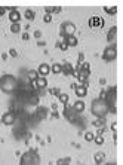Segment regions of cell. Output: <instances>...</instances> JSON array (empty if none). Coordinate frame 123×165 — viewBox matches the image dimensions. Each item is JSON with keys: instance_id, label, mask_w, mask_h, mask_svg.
I'll return each instance as SVG.
<instances>
[{"instance_id": "32", "label": "cell", "mask_w": 123, "mask_h": 165, "mask_svg": "<svg viewBox=\"0 0 123 165\" xmlns=\"http://www.w3.org/2000/svg\"><path fill=\"white\" fill-rule=\"evenodd\" d=\"M34 37H36V39H40V37H42V31H40V30H36V31H34Z\"/></svg>"}, {"instance_id": "8", "label": "cell", "mask_w": 123, "mask_h": 165, "mask_svg": "<svg viewBox=\"0 0 123 165\" xmlns=\"http://www.w3.org/2000/svg\"><path fill=\"white\" fill-rule=\"evenodd\" d=\"M64 116H65L70 122H77V121H79L77 113L73 110V107H65V110H64Z\"/></svg>"}, {"instance_id": "10", "label": "cell", "mask_w": 123, "mask_h": 165, "mask_svg": "<svg viewBox=\"0 0 123 165\" xmlns=\"http://www.w3.org/2000/svg\"><path fill=\"white\" fill-rule=\"evenodd\" d=\"M104 25V19L101 18V17H92V18L89 19V27H102Z\"/></svg>"}, {"instance_id": "29", "label": "cell", "mask_w": 123, "mask_h": 165, "mask_svg": "<svg viewBox=\"0 0 123 165\" xmlns=\"http://www.w3.org/2000/svg\"><path fill=\"white\" fill-rule=\"evenodd\" d=\"M43 21H45V22H48V24H49V22H51V21H52V15H48V14H46V15H45V17H43Z\"/></svg>"}, {"instance_id": "6", "label": "cell", "mask_w": 123, "mask_h": 165, "mask_svg": "<svg viewBox=\"0 0 123 165\" xmlns=\"http://www.w3.org/2000/svg\"><path fill=\"white\" fill-rule=\"evenodd\" d=\"M15 121H17V115H15L14 112H6V113L2 116V122H3L5 125H14Z\"/></svg>"}, {"instance_id": "15", "label": "cell", "mask_w": 123, "mask_h": 165, "mask_svg": "<svg viewBox=\"0 0 123 165\" xmlns=\"http://www.w3.org/2000/svg\"><path fill=\"white\" fill-rule=\"evenodd\" d=\"M73 110H74L76 113H82V112H85V103H83L82 100L76 101V103L73 104Z\"/></svg>"}, {"instance_id": "11", "label": "cell", "mask_w": 123, "mask_h": 165, "mask_svg": "<svg viewBox=\"0 0 123 165\" xmlns=\"http://www.w3.org/2000/svg\"><path fill=\"white\" fill-rule=\"evenodd\" d=\"M74 91H76V95H77L79 98H83V97L88 95V88L83 86V85H76V86H74Z\"/></svg>"}, {"instance_id": "9", "label": "cell", "mask_w": 123, "mask_h": 165, "mask_svg": "<svg viewBox=\"0 0 123 165\" xmlns=\"http://www.w3.org/2000/svg\"><path fill=\"white\" fill-rule=\"evenodd\" d=\"M37 73H39L40 77H46L48 74L51 73V66H49V64H46V63L40 64V66H39V69H37Z\"/></svg>"}, {"instance_id": "28", "label": "cell", "mask_w": 123, "mask_h": 165, "mask_svg": "<svg viewBox=\"0 0 123 165\" xmlns=\"http://www.w3.org/2000/svg\"><path fill=\"white\" fill-rule=\"evenodd\" d=\"M49 94H52V95H56V97H58V95L61 94V91H59V88H51V89H49Z\"/></svg>"}, {"instance_id": "3", "label": "cell", "mask_w": 123, "mask_h": 165, "mask_svg": "<svg viewBox=\"0 0 123 165\" xmlns=\"http://www.w3.org/2000/svg\"><path fill=\"white\" fill-rule=\"evenodd\" d=\"M39 164H40V156H39L37 150H34V149L22 153L21 161H19V165H39Z\"/></svg>"}, {"instance_id": "13", "label": "cell", "mask_w": 123, "mask_h": 165, "mask_svg": "<svg viewBox=\"0 0 123 165\" xmlns=\"http://www.w3.org/2000/svg\"><path fill=\"white\" fill-rule=\"evenodd\" d=\"M64 42L67 43V46L68 48H74V46H77V43H79V40H77V37L76 36H68L64 39Z\"/></svg>"}, {"instance_id": "17", "label": "cell", "mask_w": 123, "mask_h": 165, "mask_svg": "<svg viewBox=\"0 0 123 165\" xmlns=\"http://www.w3.org/2000/svg\"><path fill=\"white\" fill-rule=\"evenodd\" d=\"M51 72H52L53 74H59V73H62V64H58V63H55V64H52V67H51Z\"/></svg>"}, {"instance_id": "14", "label": "cell", "mask_w": 123, "mask_h": 165, "mask_svg": "<svg viewBox=\"0 0 123 165\" xmlns=\"http://www.w3.org/2000/svg\"><path fill=\"white\" fill-rule=\"evenodd\" d=\"M104 159H106V153L104 152H96L95 156H93V161H95L96 165H101L104 162Z\"/></svg>"}, {"instance_id": "7", "label": "cell", "mask_w": 123, "mask_h": 165, "mask_svg": "<svg viewBox=\"0 0 123 165\" xmlns=\"http://www.w3.org/2000/svg\"><path fill=\"white\" fill-rule=\"evenodd\" d=\"M116 39H117V27L113 25V27L108 30V33H107V42H108L110 45H116Z\"/></svg>"}, {"instance_id": "35", "label": "cell", "mask_w": 123, "mask_h": 165, "mask_svg": "<svg viewBox=\"0 0 123 165\" xmlns=\"http://www.w3.org/2000/svg\"><path fill=\"white\" fill-rule=\"evenodd\" d=\"M3 14H5V8H0V17H2Z\"/></svg>"}, {"instance_id": "4", "label": "cell", "mask_w": 123, "mask_h": 165, "mask_svg": "<svg viewBox=\"0 0 123 165\" xmlns=\"http://www.w3.org/2000/svg\"><path fill=\"white\" fill-rule=\"evenodd\" d=\"M102 58H104V61H107V63L114 61L117 58V48H116V45L107 46L106 49H104V52H102Z\"/></svg>"}, {"instance_id": "31", "label": "cell", "mask_w": 123, "mask_h": 165, "mask_svg": "<svg viewBox=\"0 0 123 165\" xmlns=\"http://www.w3.org/2000/svg\"><path fill=\"white\" fill-rule=\"evenodd\" d=\"M83 61H85V55H83V52H80L79 54V64H82Z\"/></svg>"}, {"instance_id": "26", "label": "cell", "mask_w": 123, "mask_h": 165, "mask_svg": "<svg viewBox=\"0 0 123 165\" xmlns=\"http://www.w3.org/2000/svg\"><path fill=\"white\" fill-rule=\"evenodd\" d=\"M106 12L110 14V15H114V14L117 12V8H116V6H113V8H106Z\"/></svg>"}, {"instance_id": "19", "label": "cell", "mask_w": 123, "mask_h": 165, "mask_svg": "<svg viewBox=\"0 0 123 165\" xmlns=\"http://www.w3.org/2000/svg\"><path fill=\"white\" fill-rule=\"evenodd\" d=\"M58 98H59V101H61L64 106H67V103H68V94H64V92H61V94L58 95Z\"/></svg>"}, {"instance_id": "1", "label": "cell", "mask_w": 123, "mask_h": 165, "mask_svg": "<svg viewBox=\"0 0 123 165\" xmlns=\"http://www.w3.org/2000/svg\"><path fill=\"white\" fill-rule=\"evenodd\" d=\"M19 86V82L12 74H3L0 77V89L6 94H14Z\"/></svg>"}, {"instance_id": "30", "label": "cell", "mask_w": 123, "mask_h": 165, "mask_svg": "<svg viewBox=\"0 0 123 165\" xmlns=\"http://www.w3.org/2000/svg\"><path fill=\"white\" fill-rule=\"evenodd\" d=\"M9 55H11V57H17V55H18L17 49H14V48H12V49H9Z\"/></svg>"}, {"instance_id": "33", "label": "cell", "mask_w": 123, "mask_h": 165, "mask_svg": "<svg viewBox=\"0 0 123 165\" xmlns=\"http://www.w3.org/2000/svg\"><path fill=\"white\" fill-rule=\"evenodd\" d=\"M21 39H22V40H25V42H27V40H28V39H30V34H28V33H24V34H22V36H21Z\"/></svg>"}, {"instance_id": "34", "label": "cell", "mask_w": 123, "mask_h": 165, "mask_svg": "<svg viewBox=\"0 0 123 165\" xmlns=\"http://www.w3.org/2000/svg\"><path fill=\"white\" fill-rule=\"evenodd\" d=\"M99 83H101V85H106V79H104V77H102V79H101V80H99Z\"/></svg>"}, {"instance_id": "18", "label": "cell", "mask_w": 123, "mask_h": 165, "mask_svg": "<svg viewBox=\"0 0 123 165\" xmlns=\"http://www.w3.org/2000/svg\"><path fill=\"white\" fill-rule=\"evenodd\" d=\"M27 77H28V80H30V82H34V80H37V77H39V73H37V70H28V73H27Z\"/></svg>"}, {"instance_id": "5", "label": "cell", "mask_w": 123, "mask_h": 165, "mask_svg": "<svg viewBox=\"0 0 123 165\" xmlns=\"http://www.w3.org/2000/svg\"><path fill=\"white\" fill-rule=\"evenodd\" d=\"M74 33H76V25L73 22L65 21V22L61 24V36L64 37V39L68 36H74Z\"/></svg>"}, {"instance_id": "12", "label": "cell", "mask_w": 123, "mask_h": 165, "mask_svg": "<svg viewBox=\"0 0 123 165\" xmlns=\"http://www.w3.org/2000/svg\"><path fill=\"white\" fill-rule=\"evenodd\" d=\"M9 19H11L12 24H14V22H19V19H21V14H19V11L12 9V11L9 12Z\"/></svg>"}, {"instance_id": "24", "label": "cell", "mask_w": 123, "mask_h": 165, "mask_svg": "<svg viewBox=\"0 0 123 165\" xmlns=\"http://www.w3.org/2000/svg\"><path fill=\"white\" fill-rule=\"evenodd\" d=\"M93 138H95L93 132H90V131L85 132V140H86V141H93Z\"/></svg>"}, {"instance_id": "36", "label": "cell", "mask_w": 123, "mask_h": 165, "mask_svg": "<svg viewBox=\"0 0 123 165\" xmlns=\"http://www.w3.org/2000/svg\"><path fill=\"white\" fill-rule=\"evenodd\" d=\"M107 165H116V164H114V162H113V164H111V162H110V164H107Z\"/></svg>"}, {"instance_id": "25", "label": "cell", "mask_w": 123, "mask_h": 165, "mask_svg": "<svg viewBox=\"0 0 123 165\" xmlns=\"http://www.w3.org/2000/svg\"><path fill=\"white\" fill-rule=\"evenodd\" d=\"M56 48H59L61 51H67V49H68V46H67L65 42H58V43H56Z\"/></svg>"}, {"instance_id": "23", "label": "cell", "mask_w": 123, "mask_h": 165, "mask_svg": "<svg viewBox=\"0 0 123 165\" xmlns=\"http://www.w3.org/2000/svg\"><path fill=\"white\" fill-rule=\"evenodd\" d=\"M104 141H106V140H104V137H102V135H96V137L93 138V143H96L98 146L104 144Z\"/></svg>"}, {"instance_id": "22", "label": "cell", "mask_w": 123, "mask_h": 165, "mask_svg": "<svg viewBox=\"0 0 123 165\" xmlns=\"http://www.w3.org/2000/svg\"><path fill=\"white\" fill-rule=\"evenodd\" d=\"M104 124H106V119H104V118H98V119L93 122V125H95V127H98V128H102V127H104Z\"/></svg>"}, {"instance_id": "2", "label": "cell", "mask_w": 123, "mask_h": 165, "mask_svg": "<svg viewBox=\"0 0 123 165\" xmlns=\"http://www.w3.org/2000/svg\"><path fill=\"white\" fill-rule=\"evenodd\" d=\"M90 112L93 116L96 118H106V115L110 112L108 110V104L106 103V100L102 98H95L90 104Z\"/></svg>"}, {"instance_id": "20", "label": "cell", "mask_w": 123, "mask_h": 165, "mask_svg": "<svg viewBox=\"0 0 123 165\" xmlns=\"http://www.w3.org/2000/svg\"><path fill=\"white\" fill-rule=\"evenodd\" d=\"M11 31L14 33V34H17L21 31V25H19V22H14V24H11Z\"/></svg>"}, {"instance_id": "16", "label": "cell", "mask_w": 123, "mask_h": 165, "mask_svg": "<svg viewBox=\"0 0 123 165\" xmlns=\"http://www.w3.org/2000/svg\"><path fill=\"white\" fill-rule=\"evenodd\" d=\"M62 72H64V74H74V76H76V72L73 70V66L68 64V63H65V64L62 66Z\"/></svg>"}, {"instance_id": "21", "label": "cell", "mask_w": 123, "mask_h": 165, "mask_svg": "<svg viewBox=\"0 0 123 165\" xmlns=\"http://www.w3.org/2000/svg\"><path fill=\"white\" fill-rule=\"evenodd\" d=\"M24 15H25V18H27V19H30V21H33V19H34V17H36L34 11H31V9H27Z\"/></svg>"}, {"instance_id": "27", "label": "cell", "mask_w": 123, "mask_h": 165, "mask_svg": "<svg viewBox=\"0 0 123 165\" xmlns=\"http://www.w3.org/2000/svg\"><path fill=\"white\" fill-rule=\"evenodd\" d=\"M70 164V158H65V159H58V165H68Z\"/></svg>"}]
</instances>
